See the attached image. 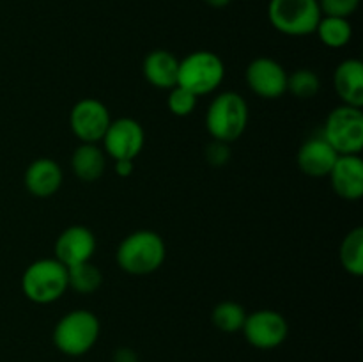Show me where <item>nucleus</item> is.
I'll return each instance as SVG.
<instances>
[{
  "instance_id": "23",
  "label": "nucleus",
  "mask_w": 363,
  "mask_h": 362,
  "mask_svg": "<svg viewBox=\"0 0 363 362\" xmlns=\"http://www.w3.org/2000/svg\"><path fill=\"white\" fill-rule=\"evenodd\" d=\"M321 82L312 70H296L287 75V91L300 99H311L319 92Z\"/></svg>"
},
{
  "instance_id": "6",
  "label": "nucleus",
  "mask_w": 363,
  "mask_h": 362,
  "mask_svg": "<svg viewBox=\"0 0 363 362\" xmlns=\"http://www.w3.org/2000/svg\"><path fill=\"white\" fill-rule=\"evenodd\" d=\"M321 16L318 0H269L268 4L273 28L294 38L314 34Z\"/></svg>"
},
{
  "instance_id": "20",
  "label": "nucleus",
  "mask_w": 363,
  "mask_h": 362,
  "mask_svg": "<svg viewBox=\"0 0 363 362\" xmlns=\"http://www.w3.org/2000/svg\"><path fill=\"white\" fill-rule=\"evenodd\" d=\"M340 263L344 270L354 277L363 273V229L354 227L344 236L340 243Z\"/></svg>"
},
{
  "instance_id": "19",
  "label": "nucleus",
  "mask_w": 363,
  "mask_h": 362,
  "mask_svg": "<svg viewBox=\"0 0 363 362\" xmlns=\"http://www.w3.org/2000/svg\"><path fill=\"white\" fill-rule=\"evenodd\" d=\"M315 34L328 48H342L353 38V27L347 18L321 16L318 27H315Z\"/></svg>"
},
{
  "instance_id": "8",
  "label": "nucleus",
  "mask_w": 363,
  "mask_h": 362,
  "mask_svg": "<svg viewBox=\"0 0 363 362\" xmlns=\"http://www.w3.org/2000/svg\"><path fill=\"white\" fill-rule=\"evenodd\" d=\"M241 332L254 348L273 350L287 339L289 325L280 312L273 309H259L247 314Z\"/></svg>"
},
{
  "instance_id": "13",
  "label": "nucleus",
  "mask_w": 363,
  "mask_h": 362,
  "mask_svg": "<svg viewBox=\"0 0 363 362\" xmlns=\"http://www.w3.org/2000/svg\"><path fill=\"white\" fill-rule=\"evenodd\" d=\"M328 176L339 197L360 201L363 195V160L360 155H339Z\"/></svg>"
},
{
  "instance_id": "2",
  "label": "nucleus",
  "mask_w": 363,
  "mask_h": 362,
  "mask_svg": "<svg viewBox=\"0 0 363 362\" xmlns=\"http://www.w3.org/2000/svg\"><path fill=\"white\" fill-rule=\"evenodd\" d=\"M23 295L34 304H52L69 290L67 266L55 258H43L30 263L21 277Z\"/></svg>"
},
{
  "instance_id": "1",
  "label": "nucleus",
  "mask_w": 363,
  "mask_h": 362,
  "mask_svg": "<svg viewBox=\"0 0 363 362\" xmlns=\"http://www.w3.org/2000/svg\"><path fill=\"white\" fill-rule=\"evenodd\" d=\"M167 247L158 233L149 229L128 234L117 247V265L131 275H147L163 265Z\"/></svg>"
},
{
  "instance_id": "5",
  "label": "nucleus",
  "mask_w": 363,
  "mask_h": 362,
  "mask_svg": "<svg viewBox=\"0 0 363 362\" xmlns=\"http://www.w3.org/2000/svg\"><path fill=\"white\" fill-rule=\"evenodd\" d=\"M225 77V64L216 53L208 50L191 52L179 60L177 85L188 89L195 96L211 94L220 87Z\"/></svg>"
},
{
  "instance_id": "25",
  "label": "nucleus",
  "mask_w": 363,
  "mask_h": 362,
  "mask_svg": "<svg viewBox=\"0 0 363 362\" xmlns=\"http://www.w3.org/2000/svg\"><path fill=\"white\" fill-rule=\"evenodd\" d=\"M323 16L350 18L360 6V0H318Z\"/></svg>"
},
{
  "instance_id": "22",
  "label": "nucleus",
  "mask_w": 363,
  "mask_h": 362,
  "mask_svg": "<svg viewBox=\"0 0 363 362\" xmlns=\"http://www.w3.org/2000/svg\"><path fill=\"white\" fill-rule=\"evenodd\" d=\"M213 325L218 330L227 334L238 332V330L243 329V323L247 319V312H245L243 305H240L238 302H220L213 309Z\"/></svg>"
},
{
  "instance_id": "28",
  "label": "nucleus",
  "mask_w": 363,
  "mask_h": 362,
  "mask_svg": "<svg viewBox=\"0 0 363 362\" xmlns=\"http://www.w3.org/2000/svg\"><path fill=\"white\" fill-rule=\"evenodd\" d=\"M133 170H135L133 160H116L117 176L128 177V176H131V174H133Z\"/></svg>"
},
{
  "instance_id": "16",
  "label": "nucleus",
  "mask_w": 363,
  "mask_h": 362,
  "mask_svg": "<svg viewBox=\"0 0 363 362\" xmlns=\"http://www.w3.org/2000/svg\"><path fill=\"white\" fill-rule=\"evenodd\" d=\"M333 87L344 105H363V62L358 59H346L333 73Z\"/></svg>"
},
{
  "instance_id": "15",
  "label": "nucleus",
  "mask_w": 363,
  "mask_h": 362,
  "mask_svg": "<svg viewBox=\"0 0 363 362\" xmlns=\"http://www.w3.org/2000/svg\"><path fill=\"white\" fill-rule=\"evenodd\" d=\"M64 180L62 169L52 158H38L25 170V188L34 197L46 199L57 194Z\"/></svg>"
},
{
  "instance_id": "11",
  "label": "nucleus",
  "mask_w": 363,
  "mask_h": 362,
  "mask_svg": "<svg viewBox=\"0 0 363 362\" xmlns=\"http://www.w3.org/2000/svg\"><path fill=\"white\" fill-rule=\"evenodd\" d=\"M245 80L259 98L277 99L287 92V73L280 62L269 57H257L248 64Z\"/></svg>"
},
{
  "instance_id": "24",
  "label": "nucleus",
  "mask_w": 363,
  "mask_h": 362,
  "mask_svg": "<svg viewBox=\"0 0 363 362\" xmlns=\"http://www.w3.org/2000/svg\"><path fill=\"white\" fill-rule=\"evenodd\" d=\"M197 96L194 92H190L188 89L181 87V85H176V87L170 89V94L167 98V105H169V110L177 117H186L190 116L191 112L197 106Z\"/></svg>"
},
{
  "instance_id": "9",
  "label": "nucleus",
  "mask_w": 363,
  "mask_h": 362,
  "mask_svg": "<svg viewBox=\"0 0 363 362\" xmlns=\"http://www.w3.org/2000/svg\"><path fill=\"white\" fill-rule=\"evenodd\" d=\"M112 117L105 103L94 98H84L74 103L69 114L73 133L85 144H98L108 130Z\"/></svg>"
},
{
  "instance_id": "3",
  "label": "nucleus",
  "mask_w": 363,
  "mask_h": 362,
  "mask_svg": "<svg viewBox=\"0 0 363 362\" xmlns=\"http://www.w3.org/2000/svg\"><path fill=\"white\" fill-rule=\"evenodd\" d=\"M248 124V105L241 94L234 91L220 92L206 114V128L215 141H238Z\"/></svg>"
},
{
  "instance_id": "17",
  "label": "nucleus",
  "mask_w": 363,
  "mask_h": 362,
  "mask_svg": "<svg viewBox=\"0 0 363 362\" xmlns=\"http://www.w3.org/2000/svg\"><path fill=\"white\" fill-rule=\"evenodd\" d=\"M144 77L158 89H172L177 85L179 59L167 50H152L144 59Z\"/></svg>"
},
{
  "instance_id": "21",
  "label": "nucleus",
  "mask_w": 363,
  "mask_h": 362,
  "mask_svg": "<svg viewBox=\"0 0 363 362\" xmlns=\"http://www.w3.org/2000/svg\"><path fill=\"white\" fill-rule=\"evenodd\" d=\"M103 283L101 270L91 261L80 265L67 266V284L73 291L80 295H91L99 290Z\"/></svg>"
},
{
  "instance_id": "7",
  "label": "nucleus",
  "mask_w": 363,
  "mask_h": 362,
  "mask_svg": "<svg viewBox=\"0 0 363 362\" xmlns=\"http://www.w3.org/2000/svg\"><path fill=\"white\" fill-rule=\"evenodd\" d=\"M323 137L339 155H358L363 148V112L358 106L340 105L326 117Z\"/></svg>"
},
{
  "instance_id": "10",
  "label": "nucleus",
  "mask_w": 363,
  "mask_h": 362,
  "mask_svg": "<svg viewBox=\"0 0 363 362\" xmlns=\"http://www.w3.org/2000/svg\"><path fill=\"white\" fill-rule=\"evenodd\" d=\"M101 141L110 158L135 160L144 148L145 133L138 121L131 117H121L110 123Z\"/></svg>"
},
{
  "instance_id": "12",
  "label": "nucleus",
  "mask_w": 363,
  "mask_h": 362,
  "mask_svg": "<svg viewBox=\"0 0 363 362\" xmlns=\"http://www.w3.org/2000/svg\"><path fill=\"white\" fill-rule=\"evenodd\" d=\"M96 252V236L89 227L69 226L55 241V259L64 266L91 261Z\"/></svg>"
},
{
  "instance_id": "4",
  "label": "nucleus",
  "mask_w": 363,
  "mask_h": 362,
  "mask_svg": "<svg viewBox=\"0 0 363 362\" xmlns=\"http://www.w3.org/2000/svg\"><path fill=\"white\" fill-rule=\"evenodd\" d=\"M99 319L87 309H74L57 322L53 329V344L69 357L85 355L99 337Z\"/></svg>"
},
{
  "instance_id": "26",
  "label": "nucleus",
  "mask_w": 363,
  "mask_h": 362,
  "mask_svg": "<svg viewBox=\"0 0 363 362\" xmlns=\"http://www.w3.org/2000/svg\"><path fill=\"white\" fill-rule=\"evenodd\" d=\"M230 158V149L229 144L220 142L213 138L208 146H206V160L209 165L213 167H223Z\"/></svg>"
},
{
  "instance_id": "18",
  "label": "nucleus",
  "mask_w": 363,
  "mask_h": 362,
  "mask_svg": "<svg viewBox=\"0 0 363 362\" xmlns=\"http://www.w3.org/2000/svg\"><path fill=\"white\" fill-rule=\"evenodd\" d=\"M71 167H73V172L78 180L85 181V183H92V181H98L105 172L106 156L103 149H99L96 144L82 142L74 149Z\"/></svg>"
},
{
  "instance_id": "27",
  "label": "nucleus",
  "mask_w": 363,
  "mask_h": 362,
  "mask_svg": "<svg viewBox=\"0 0 363 362\" xmlns=\"http://www.w3.org/2000/svg\"><path fill=\"white\" fill-rule=\"evenodd\" d=\"M113 362H138V357L131 348H117L113 353Z\"/></svg>"
},
{
  "instance_id": "29",
  "label": "nucleus",
  "mask_w": 363,
  "mask_h": 362,
  "mask_svg": "<svg viewBox=\"0 0 363 362\" xmlns=\"http://www.w3.org/2000/svg\"><path fill=\"white\" fill-rule=\"evenodd\" d=\"M209 7H215V9H222L230 4V0H204Z\"/></svg>"
},
{
  "instance_id": "14",
  "label": "nucleus",
  "mask_w": 363,
  "mask_h": 362,
  "mask_svg": "<svg viewBox=\"0 0 363 362\" xmlns=\"http://www.w3.org/2000/svg\"><path fill=\"white\" fill-rule=\"evenodd\" d=\"M337 158H339V153L328 144L323 135H319V137H311L301 144L298 151V167L307 176L323 177L328 176Z\"/></svg>"
}]
</instances>
